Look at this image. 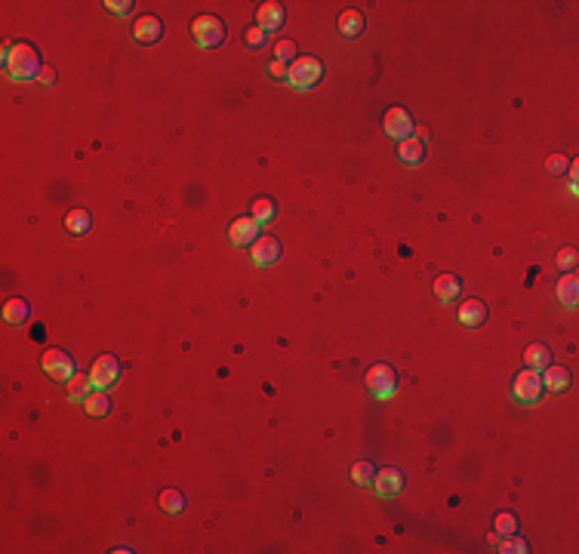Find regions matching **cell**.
I'll return each mask as SVG.
<instances>
[{
	"label": "cell",
	"instance_id": "obj_11",
	"mask_svg": "<svg viewBox=\"0 0 579 554\" xmlns=\"http://www.w3.org/2000/svg\"><path fill=\"white\" fill-rule=\"evenodd\" d=\"M373 487L382 499H391V496H398L404 489V474L398 468H385V471H379L373 478Z\"/></svg>",
	"mask_w": 579,
	"mask_h": 554
},
{
	"label": "cell",
	"instance_id": "obj_14",
	"mask_svg": "<svg viewBox=\"0 0 579 554\" xmlns=\"http://www.w3.org/2000/svg\"><path fill=\"white\" fill-rule=\"evenodd\" d=\"M484 321H487V305H484L481 299L462 302V308H459V324L462 326H468V330H478Z\"/></svg>",
	"mask_w": 579,
	"mask_h": 554
},
{
	"label": "cell",
	"instance_id": "obj_28",
	"mask_svg": "<svg viewBox=\"0 0 579 554\" xmlns=\"http://www.w3.org/2000/svg\"><path fill=\"white\" fill-rule=\"evenodd\" d=\"M514 530H518V517L509 514V511L496 514V532H499V536H512Z\"/></svg>",
	"mask_w": 579,
	"mask_h": 554
},
{
	"label": "cell",
	"instance_id": "obj_21",
	"mask_svg": "<svg viewBox=\"0 0 579 554\" xmlns=\"http://www.w3.org/2000/svg\"><path fill=\"white\" fill-rule=\"evenodd\" d=\"M65 385H68V397H71V401H87V397L92 394V388H96L90 376H81V373H77L71 382H65Z\"/></svg>",
	"mask_w": 579,
	"mask_h": 554
},
{
	"label": "cell",
	"instance_id": "obj_3",
	"mask_svg": "<svg viewBox=\"0 0 579 554\" xmlns=\"http://www.w3.org/2000/svg\"><path fill=\"white\" fill-rule=\"evenodd\" d=\"M40 367H44V373L53 382H71L77 376L74 358H71L68 351H62V348H49V351L44 354V360H40Z\"/></svg>",
	"mask_w": 579,
	"mask_h": 554
},
{
	"label": "cell",
	"instance_id": "obj_19",
	"mask_svg": "<svg viewBox=\"0 0 579 554\" xmlns=\"http://www.w3.org/2000/svg\"><path fill=\"white\" fill-rule=\"evenodd\" d=\"M3 321H6V324H13V326L25 324V321H28V302H25V299H19V296L6 299V305H3Z\"/></svg>",
	"mask_w": 579,
	"mask_h": 554
},
{
	"label": "cell",
	"instance_id": "obj_24",
	"mask_svg": "<svg viewBox=\"0 0 579 554\" xmlns=\"http://www.w3.org/2000/svg\"><path fill=\"white\" fill-rule=\"evenodd\" d=\"M548 358H552V354H548V348H546V345H530V348L524 351L527 367L536 369V373H542V369L548 367Z\"/></svg>",
	"mask_w": 579,
	"mask_h": 554
},
{
	"label": "cell",
	"instance_id": "obj_27",
	"mask_svg": "<svg viewBox=\"0 0 579 554\" xmlns=\"http://www.w3.org/2000/svg\"><path fill=\"white\" fill-rule=\"evenodd\" d=\"M373 478H376V471H373L370 462H354V465H352V480H354V484L370 487V484H373Z\"/></svg>",
	"mask_w": 579,
	"mask_h": 554
},
{
	"label": "cell",
	"instance_id": "obj_29",
	"mask_svg": "<svg viewBox=\"0 0 579 554\" xmlns=\"http://www.w3.org/2000/svg\"><path fill=\"white\" fill-rule=\"evenodd\" d=\"M293 56H296V47H293V40H277V44H275V59L287 65V62H293Z\"/></svg>",
	"mask_w": 579,
	"mask_h": 554
},
{
	"label": "cell",
	"instance_id": "obj_25",
	"mask_svg": "<svg viewBox=\"0 0 579 554\" xmlns=\"http://www.w3.org/2000/svg\"><path fill=\"white\" fill-rule=\"evenodd\" d=\"M275 216H277V207H275V201H271V197H259V201H253V219H256V225H268Z\"/></svg>",
	"mask_w": 579,
	"mask_h": 554
},
{
	"label": "cell",
	"instance_id": "obj_36",
	"mask_svg": "<svg viewBox=\"0 0 579 554\" xmlns=\"http://www.w3.org/2000/svg\"><path fill=\"white\" fill-rule=\"evenodd\" d=\"M268 71H271V74H275V77H281V81H287V71H290V68L284 65V62H277V59H275V62H271V65H268Z\"/></svg>",
	"mask_w": 579,
	"mask_h": 554
},
{
	"label": "cell",
	"instance_id": "obj_12",
	"mask_svg": "<svg viewBox=\"0 0 579 554\" xmlns=\"http://www.w3.org/2000/svg\"><path fill=\"white\" fill-rule=\"evenodd\" d=\"M161 34H163V25H161V19H157V16H142V19H136L133 37L139 40V44H157V40H161Z\"/></svg>",
	"mask_w": 579,
	"mask_h": 554
},
{
	"label": "cell",
	"instance_id": "obj_13",
	"mask_svg": "<svg viewBox=\"0 0 579 554\" xmlns=\"http://www.w3.org/2000/svg\"><path fill=\"white\" fill-rule=\"evenodd\" d=\"M256 25L262 28V31H277V28L284 25V6L281 3H262L259 10H256Z\"/></svg>",
	"mask_w": 579,
	"mask_h": 554
},
{
	"label": "cell",
	"instance_id": "obj_2",
	"mask_svg": "<svg viewBox=\"0 0 579 554\" xmlns=\"http://www.w3.org/2000/svg\"><path fill=\"white\" fill-rule=\"evenodd\" d=\"M320 77H324V65H320V59H314V56H299V59H293V62H290L287 81H290L296 90H311V87H318Z\"/></svg>",
	"mask_w": 579,
	"mask_h": 554
},
{
	"label": "cell",
	"instance_id": "obj_35",
	"mask_svg": "<svg viewBox=\"0 0 579 554\" xmlns=\"http://www.w3.org/2000/svg\"><path fill=\"white\" fill-rule=\"evenodd\" d=\"M38 83H44V87H53V83H56V71L49 68V65H44V68H40V74H38Z\"/></svg>",
	"mask_w": 579,
	"mask_h": 554
},
{
	"label": "cell",
	"instance_id": "obj_6",
	"mask_svg": "<svg viewBox=\"0 0 579 554\" xmlns=\"http://www.w3.org/2000/svg\"><path fill=\"white\" fill-rule=\"evenodd\" d=\"M512 392L514 397H518L521 403H536L539 401V394H542V376L536 373V369H521L518 376H514V382H512Z\"/></svg>",
	"mask_w": 579,
	"mask_h": 554
},
{
	"label": "cell",
	"instance_id": "obj_31",
	"mask_svg": "<svg viewBox=\"0 0 579 554\" xmlns=\"http://www.w3.org/2000/svg\"><path fill=\"white\" fill-rule=\"evenodd\" d=\"M573 265H576V250L573 246H564V250L557 253V268H561V271H570Z\"/></svg>",
	"mask_w": 579,
	"mask_h": 554
},
{
	"label": "cell",
	"instance_id": "obj_5",
	"mask_svg": "<svg viewBox=\"0 0 579 554\" xmlns=\"http://www.w3.org/2000/svg\"><path fill=\"white\" fill-rule=\"evenodd\" d=\"M367 388L379 397V401H389V397L395 394V388H398V376H395V369H391L389 364H376V367H370V373H367Z\"/></svg>",
	"mask_w": 579,
	"mask_h": 554
},
{
	"label": "cell",
	"instance_id": "obj_23",
	"mask_svg": "<svg viewBox=\"0 0 579 554\" xmlns=\"http://www.w3.org/2000/svg\"><path fill=\"white\" fill-rule=\"evenodd\" d=\"M83 407H87V413L96 416V419H102V416L111 413V401H108V394H102V392H92L87 401H83Z\"/></svg>",
	"mask_w": 579,
	"mask_h": 554
},
{
	"label": "cell",
	"instance_id": "obj_8",
	"mask_svg": "<svg viewBox=\"0 0 579 554\" xmlns=\"http://www.w3.org/2000/svg\"><path fill=\"white\" fill-rule=\"evenodd\" d=\"M382 130H385L389 139L404 142V139L413 136V117L407 115V108H389L385 117H382Z\"/></svg>",
	"mask_w": 579,
	"mask_h": 554
},
{
	"label": "cell",
	"instance_id": "obj_18",
	"mask_svg": "<svg viewBox=\"0 0 579 554\" xmlns=\"http://www.w3.org/2000/svg\"><path fill=\"white\" fill-rule=\"evenodd\" d=\"M339 34L342 37H357V34H364V12H357V10H345L339 16Z\"/></svg>",
	"mask_w": 579,
	"mask_h": 554
},
{
	"label": "cell",
	"instance_id": "obj_32",
	"mask_svg": "<svg viewBox=\"0 0 579 554\" xmlns=\"http://www.w3.org/2000/svg\"><path fill=\"white\" fill-rule=\"evenodd\" d=\"M546 169L552 176H561V173H567V158L564 154H552V158L546 160Z\"/></svg>",
	"mask_w": 579,
	"mask_h": 554
},
{
	"label": "cell",
	"instance_id": "obj_34",
	"mask_svg": "<svg viewBox=\"0 0 579 554\" xmlns=\"http://www.w3.org/2000/svg\"><path fill=\"white\" fill-rule=\"evenodd\" d=\"M105 6H108L111 12H117V16H127V12L133 10V0H108Z\"/></svg>",
	"mask_w": 579,
	"mask_h": 554
},
{
	"label": "cell",
	"instance_id": "obj_7",
	"mask_svg": "<svg viewBox=\"0 0 579 554\" xmlns=\"http://www.w3.org/2000/svg\"><path fill=\"white\" fill-rule=\"evenodd\" d=\"M90 379L96 388H111L114 382L120 379V360L114 354H102V358L92 360V369H90Z\"/></svg>",
	"mask_w": 579,
	"mask_h": 554
},
{
	"label": "cell",
	"instance_id": "obj_15",
	"mask_svg": "<svg viewBox=\"0 0 579 554\" xmlns=\"http://www.w3.org/2000/svg\"><path fill=\"white\" fill-rule=\"evenodd\" d=\"M459 289H462V283H459L456 274H438L434 277V296H438L441 302H453L456 296H459Z\"/></svg>",
	"mask_w": 579,
	"mask_h": 554
},
{
	"label": "cell",
	"instance_id": "obj_26",
	"mask_svg": "<svg viewBox=\"0 0 579 554\" xmlns=\"http://www.w3.org/2000/svg\"><path fill=\"white\" fill-rule=\"evenodd\" d=\"M161 508L170 511V514H179V511L185 508V496L179 493V489H163V493H161Z\"/></svg>",
	"mask_w": 579,
	"mask_h": 554
},
{
	"label": "cell",
	"instance_id": "obj_16",
	"mask_svg": "<svg viewBox=\"0 0 579 554\" xmlns=\"http://www.w3.org/2000/svg\"><path fill=\"white\" fill-rule=\"evenodd\" d=\"M555 296L561 305H567V308H573L576 305V296H579V280L576 274H564L561 280L555 283Z\"/></svg>",
	"mask_w": 579,
	"mask_h": 554
},
{
	"label": "cell",
	"instance_id": "obj_20",
	"mask_svg": "<svg viewBox=\"0 0 579 554\" xmlns=\"http://www.w3.org/2000/svg\"><path fill=\"white\" fill-rule=\"evenodd\" d=\"M92 228V219L87 210H71L65 216V231L68 234H87Z\"/></svg>",
	"mask_w": 579,
	"mask_h": 554
},
{
	"label": "cell",
	"instance_id": "obj_1",
	"mask_svg": "<svg viewBox=\"0 0 579 554\" xmlns=\"http://www.w3.org/2000/svg\"><path fill=\"white\" fill-rule=\"evenodd\" d=\"M3 65L10 71L13 81H31V77L40 74V59H38V49L31 44H6L3 47Z\"/></svg>",
	"mask_w": 579,
	"mask_h": 554
},
{
	"label": "cell",
	"instance_id": "obj_9",
	"mask_svg": "<svg viewBox=\"0 0 579 554\" xmlns=\"http://www.w3.org/2000/svg\"><path fill=\"white\" fill-rule=\"evenodd\" d=\"M250 255H253V262L259 268L275 265V262L281 259V240L271 237V234H266V237H256L253 246H250Z\"/></svg>",
	"mask_w": 579,
	"mask_h": 554
},
{
	"label": "cell",
	"instance_id": "obj_17",
	"mask_svg": "<svg viewBox=\"0 0 579 554\" xmlns=\"http://www.w3.org/2000/svg\"><path fill=\"white\" fill-rule=\"evenodd\" d=\"M542 373H546V376H542V388H548V392H567V388H570V373L564 367L548 364Z\"/></svg>",
	"mask_w": 579,
	"mask_h": 554
},
{
	"label": "cell",
	"instance_id": "obj_10",
	"mask_svg": "<svg viewBox=\"0 0 579 554\" xmlns=\"http://www.w3.org/2000/svg\"><path fill=\"white\" fill-rule=\"evenodd\" d=\"M228 237H231L234 246H253V240L259 237V225H256L253 216H240V219H234V222H231Z\"/></svg>",
	"mask_w": 579,
	"mask_h": 554
},
{
	"label": "cell",
	"instance_id": "obj_30",
	"mask_svg": "<svg viewBox=\"0 0 579 554\" xmlns=\"http://www.w3.org/2000/svg\"><path fill=\"white\" fill-rule=\"evenodd\" d=\"M266 40H268V34L262 31L259 25L250 28V31H247V47H250V49H262V47H266Z\"/></svg>",
	"mask_w": 579,
	"mask_h": 554
},
{
	"label": "cell",
	"instance_id": "obj_22",
	"mask_svg": "<svg viewBox=\"0 0 579 554\" xmlns=\"http://www.w3.org/2000/svg\"><path fill=\"white\" fill-rule=\"evenodd\" d=\"M398 154H401V160L404 163H410V167H416L419 160H423V142L419 139H404L401 145H398Z\"/></svg>",
	"mask_w": 579,
	"mask_h": 554
},
{
	"label": "cell",
	"instance_id": "obj_4",
	"mask_svg": "<svg viewBox=\"0 0 579 554\" xmlns=\"http://www.w3.org/2000/svg\"><path fill=\"white\" fill-rule=\"evenodd\" d=\"M191 37H195L197 47H204V49L219 47L225 40L222 19H216V16H197L195 22H191Z\"/></svg>",
	"mask_w": 579,
	"mask_h": 554
},
{
	"label": "cell",
	"instance_id": "obj_33",
	"mask_svg": "<svg viewBox=\"0 0 579 554\" xmlns=\"http://www.w3.org/2000/svg\"><path fill=\"white\" fill-rule=\"evenodd\" d=\"M499 551H505V554H512V551H514V554H524V551H527V542H524V539H505L503 548H499Z\"/></svg>",
	"mask_w": 579,
	"mask_h": 554
}]
</instances>
